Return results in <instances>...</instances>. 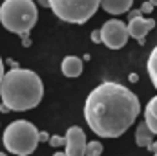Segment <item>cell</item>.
Here are the masks:
<instances>
[{
    "label": "cell",
    "mask_w": 157,
    "mask_h": 156,
    "mask_svg": "<svg viewBox=\"0 0 157 156\" xmlns=\"http://www.w3.org/2000/svg\"><path fill=\"white\" fill-rule=\"evenodd\" d=\"M141 112L139 97L121 83H102L95 86L84 103V119L101 138L122 136Z\"/></svg>",
    "instance_id": "6da1fadb"
},
{
    "label": "cell",
    "mask_w": 157,
    "mask_h": 156,
    "mask_svg": "<svg viewBox=\"0 0 157 156\" xmlns=\"http://www.w3.org/2000/svg\"><path fill=\"white\" fill-rule=\"evenodd\" d=\"M44 96L40 77L28 68H13L6 72L0 84V97L7 110L24 112L35 109Z\"/></svg>",
    "instance_id": "7a4b0ae2"
},
{
    "label": "cell",
    "mask_w": 157,
    "mask_h": 156,
    "mask_svg": "<svg viewBox=\"0 0 157 156\" xmlns=\"http://www.w3.org/2000/svg\"><path fill=\"white\" fill-rule=\"evenodd\" d=\"M39 20L33 0H4L0 4V24L17 35H28Z\"/></svg>",
    "instance_id": "3957f363"
},
{
    "label": "cell",
    "mask_w": 157,
    "mask_h": 156,
    "mask_svg": "<svg viewBox=\"0 0 157 156\" xmlns=\"http://www.w3.org/2000/svg\"><path fill=\"white\" fill-rule=\"evenodd\" d=\"M40 140L42 138L39 129L26 119H17L9 123L2 136L4 147L17 156H29L31 153H35Z\"/></svg>",
    "instance_id": "277c9868"
},
{
    "label": "cell",
    "mask_w": 157,
    "mask_h": 156,
    "mask_svg": "<svg viewBox=\"0 0 157 156\" xmlns=\"http://www.w3.org/2000/svg\"><path fill=\"white\" fill-rule=\"evenodd\" d=\"M101 0H49V9L60 20L70 24L88 22L99 9Z\"/></svg>",
    "instance_id": "5b68a950"
},
{
    "label": "cell",
    "mask_w": 157,
    "mask_h": 156,
    "mask_svg": "<svg viewBox=\"0 0 157 156\" xmlns=\"http://www.w3.org/2000/svg\"><path fill=\"white\" fill-rule=\"evenodd\" d=\"M101 39H102V44L108 46L110 50H119L126 46V42L130 39L128 24H124L122 20H117V18L104 22L101 28Z\"/></svg>",
    "instance_id": "8992f818"
},
{
    "label": "cell",
    "mask_w": 157,
    "mask_h": 156,
    "mask_svg": "<svg viewBox=\"0 0 157 156\" xmlns=\"http://www.w3.org/2000/svg\"><path fill=\"white\" fill-rule=\"evenodd\" d=\"M86 147H88V140H86V132L73 125L68 129L66 132V154L68 156H86Z\"/></svg>",
    "instance_id": "52a82bcc"
},
{
    "label": "cell",
    "mask_w": 157,
    "mask_h": 156,
    "mask_svg": "<svg viewBox=\"0 0 157 156\" xmlns=\"http://www.w3.org/2000/svg\"><path fill=\"white\" fill-rule=\"evenodd\" d=\"M155 28V22L154 18H144L141 15L137 17H132L130 22H128V31H130V37H133L135 40H139V44L144 42V37L148 35L150 30Z\"/></svg>",
    "instance_id": "ba28073f"
},
{
    "label": "cell",
    "mask_w": 157,
    "mask_h": 156,
    "mask_svg": "<svg viewBox=\"0 0 157 156\" xmlns=\"http://www.w3.org/2000/svg\"><path fill=\"white\" fill-rule=\"evenodd\" d=\"M133 0H101V7L110 15H122L128 13Z\"/></svg>",
    "instance_id": "9c48e42d"
},
{
    "label": "cell",
    "mask_w": 157,
    "mask_h": 156,
    "mask_svg": "<svg viewBox=\"0 0 157 156\" xmlns=\"http://www.w3.org/2000/svg\"><path fill=\"white\" fill-rule=\"evenodd\" d=\"M60 70L66 77H78L82 74V61L77 55H68V57H64Z\"/></svg>",
    "instance_id": "30bf717a"
},
{
    "label": "cell",
    "mask_w": 157,
    "mask_h": 156,
    "mask_svg": "<svg viewBox=\"0 0 157 156\" xmlns=\"http://www.w3.org/2000/svg\"><path fill=\"white\" fill-rule=\"evenodd\" d=\"M135 143H137L139 147H146V149L154 143V132H152V129L148 127L146 121H143V123L137 125V130H135Z\"/></svg>",
    "instance_id": "8fae6325"
},
{
    "label": "cell",
    "mask_w": 157,
    "mask_h": 156,
    "mask_svg": "<svg viewBox=\"0 0 157 156\" xmlns=\"http://www.w3.org/2000/svg\"><path fill=\"white\" fill-rule=\"evenodd\" d=\"M144 121L148 123V127L152 129V132L157 134V96L152 97L144 109Z\"/></svg>",
    "instance_id": "7c38bea8"
},
{
    "label": "cell",
    "mask_w": 157,
    "mask_h": 156,
    "mask_svg": "<svg viewBox=\"0 0 157 156\" xmlns=\"http://www.w3.org/2000/svg\"><path fill=\"white\" fill-rule=\"evenodd\" d=\"M146 70H148V76L152 84L157 88V46L152 50V53L148 55V63H146Z\"/></svg>",
    "instance_id": "4fadbf2b"
},
{
    "label": "cell",
    "mask_w": 157,
    "mask_h": 156,
    "mask_svg": "<svg viewBox=\"0 0 157 156\" xmlns=\"http://www.w3.org/2000/svg\"><path fill=\"white\" fill-rule=\"evenodd\" d=\"M104 151L102 143L101 142H88V147H86V156H101Z\"/></svg>",
    "instance_id": "5bb4252c"
},
{
    "label": "cell",
    "mask_w": 157,
    "mask_h": 156,
    "mask_svg": "<svg viewBox=\"0 0 157 156\" xmlns=\"http://www.w3.org/2000/svg\"><path fill=\"white\" fill-rule=\"evenodd\" d=\"M49 145H51V147L66 145V136H64V138H60V136H53V138H49Z\"/></svg>",
    "instance_id": "9a60e30c"
},
{
    "label": "cell",
    "mask_w": 157,
    "mask_h": 156,
    "mask_svg": "<svg viewBox=\"0 0 157 156\" xmlns=\"http://www.w3.org/2000/svg\"><path fill=\"white\" fill-rule=\"evenodd\" d=\"M152 9H154V4H152L150 0H146V2L141 6V11H143V15H148V13H152Z\"/></svg>",
    "instance_id": "2e32d148"
},
{
    "label": "cell",
    "mask_w": 157,
    "mask_h": 156,
    "mask_svg": "<svg viewBox=\"0 0 157 156\" xmlns=\"http://www.w3.org/2000/svg\"><path fill=\"white\" fill-rule=\"evenodd\" d=\"M91 40L93 42H102V39H101V30H97V31L91 33Z\"/></svg>",
    "instance_id": "e0dca14e"
},
{
    "label": "cell",
    "mask_w": 157,
    "mask_h": 156,
    "mask_svg": "<svg viewBox=\"0 0 157 156\" xmlns=\"http://www.w3.org/2000/svg\"><path fill=\"white\" fill-rule=\"evenodd\" d=\"M4 63H2V57H0V84H2V79H4Z\"/></svg>",
    "instance_id": "ac0fdd59"
},
{
    "label": "cell",
    "mask_w": 157,
    "mask_h": 156,
    "mask_svg": "<svg viewBox=\"0 0 157 156\" xmlns=\"http://www.w3.org/2000/svg\"><path fill=\"white\" fill-rule=\"evenodd\" d=\"M148 149H150V151L154 153V156H157V142H154V143H152V145H150Z\"/></svg>",
    "instance_id": "d6986e66"
},
{
    "label": "cell",
    "mask_w": 157,
    "mask_h": 156,
    "mask_svg": "<svg viewBox=\"0 0 157 156\" xmlns=\"http://www.w3.org/2000/svg\"><path fill=\"white\" fill-rule=\"evenodd\" d=\"M22 44H24L26 48H28V46L31 44V42H29V37H28V35H22Z\"/></svg>",
    "instance_id": "ffe728a7"
},
{
    "label": "cell",
    "mask_w": 157,
    "mask_h": 156,
    "mask_svg": "<svg viewBox=\"0 0 157 156\" xmlns=\"http://www.w3.org/2000/svg\"><path fill=\"white\" fill-rule=\"evenodd\" d=\"M39 4L42 7H49V0H39Z\"/></svg>",
    "instance_id": "44dd1931"
},
{
    "label": "cell",
    "mask_w": 157,
    "mask_h": 156,
    "mask_svg": "<svg viewBox=\"0 0 157 156\" xmlns=\"http://www.w3.org/2000/svg\"><path fill=\"white\" fill-rule=\"evenodd\" d=\"M53 156H68V154H66V151H64V153H55Z\"/></svg>",
    "instance_id": "7402d4cb"
},
{
    "label": "cell",
    "mask_w": 157,
    "mask_h": 156,
    "mask_svg": "<svg viewBox=\"0 0 157 156\" xmlns=\"http://www.w3.org/2000/svg\"><path fill=\"white\" fill-rule=\"evenodd\" d=\"M150 2H152V4H154V7H155V6H157V0H150Z\"/></svg>",
    "instance_id": "603a6c76"
},
{
    "label": "cell",
    "mask_w": 157,
    "mask_h": 156,
    "mask_svg": "<svg viewBox=\"0 0 157 156\" xmlns=\"http://www.w3.org/2000/svg\"><path fill=\"white\" fill-rule=\"evenodd\" d=\"M0 156H7V154H6V153H0Z\"/></svg>",
    "instance_id": "cb8c5ba5"
}]
</instances>
